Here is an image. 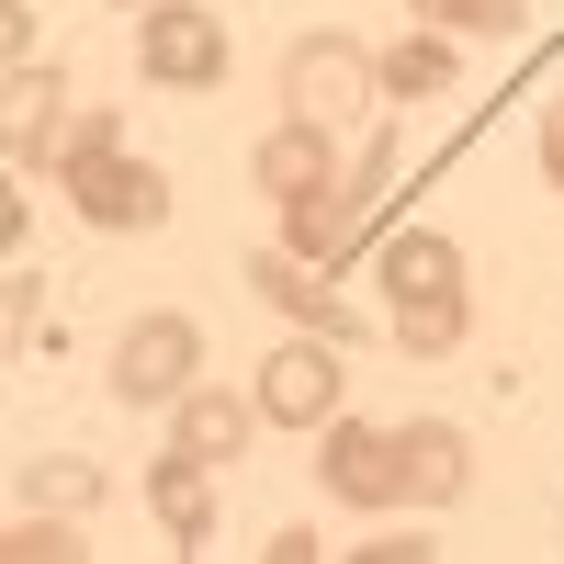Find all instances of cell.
I'll use <instances>...</instances> for the list:
<instances>
[{"label":"cell","mask_w":564,"mask_h":564,"mask_svg":"<svg viewBox=\"0 0 564 564\" xmlns=\"http://www.w3.org/2000/svg\"><path fill=\"white\" fill-rule=\"evenodd\" d=\"M238 271H249V294H260L271 316H294V327H316V339H339V350L361 339V316L327 294V271H316V260H294V249H249Z\"/></svg>","instance_id":"cell-7"},{"label":"cell","mask_w":564,"mask_h":564,"mask_svg":"<svg viewBox=\"0 0 564 564\" xmlns=\"http://www.w3.org/2000/svg\"><path fill=\"white\" fill-rule=\"evenodd\" d=\"M102 148H124L113 113H102V102H79V113H68V135H57V170H68V159H102Z\"/></svg>","instance_id":"cell-20"},{"label":"cell","mask_w":564,"mask_h":564,"mask_svg":"<svg viewBox=\"0 0 564 564\" xmlns=\"http://www.w3.org/2000/svg\"><path fill=\"white\" fill-rule=\"evenodd\" d=\"M34 305H45V282L12 260V282H0V316H12V339H23V327H34Z\"/></svg>","instance_id":"cell-22"},{"label":"cell","mask_w":564,"mask_h":564,"mask_svg":"<svg viewBox=\"0 0 564 564\" xmlns=\"http://www.w3.org/2000/svg\"><path fill=\"white\" fill-rule=\"evenodd\" d=\"M193 384H204V327L181 305H148L113 339V406H181Z\"/></svg>","instance_id":"cell-1"},{"label":"cell","mask_w":564,"mask_h":564,"mask_svg":"<svg viewBox=\"0 0 564 564\" xmlns=\"http://www.w3.org/2000/svg\"><path fill=\"white\" fill-rule=\"evenodd\" d=\"M463 327H475V305H463V294H441V305H395V350H406V361H452Z\"/></svg>","instance_id":"cell-17"},{"label":"cell","mask_w":564,"mask_h":564,"mask_svg":"<svg viewBox=\"0 0 564 564\" xmlns=\"http://www.w3.org/2000/svg\"><path fill=\"white\" fill-rule=\"evenodd\" d=\"M452 34H430V23H417V34H395L384 45V57H372V90H395V102H430V90H452Z\"/></svg>","instance_id":"cell-15"},{"label":"cell","mask_w":564,"mask_h":564,"mask_svg":"<svg viewBox=\"0 0 564 564\" xmlns=\"http://www.w3.org/2000/svg\"><path fill=\"white\" fill-rule=\"evenodd\" d=\"M350 238H361V193H350V181H327V193H294V204H282V249H294V260H350Z\"/></svg>","instance_id":"cell-14"},{"label":"cell","mask_w":564,"mask_h":564,"mask_svg":"<svg viewBox=\"0 0 564 564\" xmlns=\"http://www.w3.org/2000/svg\"><path fill=\"white\" fill-rule=\"evenodd\" d=\"M395 452H406V508H452L475 486V441L452 417H395Z\"/></svg>","instance_id":"cell-10"},{"label":"cell","mask_w":564,"mask_h":564,"mask_svg":"<svg viewBox=\"0 0 564 564\" xmlns=\"http://www.w3.org/2000/svg\"><path fill=\"white\" fill-rule=\"evenodd\" d=\"M90 542H79V508H12V564H79Z\"/></svg>","instance_id":"cell-18"},{"label":"cell","mask_w":564,"mask_h":564,"mask_svg":"<svg viewBox=\"0 0 564 564\" xmlns=\"http://www.w3.org/2000/svg\"><path fill=\"white\" fill-rule=\"evenodd\" d=\"M542 170L564 181V90H553V102H542Z\"/></svg>","instance_id":"cell-24"},{"label":"cell","mask_w":564,"mask_h":564,"mask_svg":"<svg viewBox=\"0 0 564 564\" xmlns=\"http://www.w3.org/2000/svg\"><path fill=\"white\" fill-rule=\"evenodd\" d=\"M441 294H463V249L441 238V226L384 238V305H441Z\"/></svg>","instance_id":"cell-13"},{"label":"cell","mask_w":564,"mask_h":564,"mask_svg":"<svg viewBox=\"0 0 564 564\" xmlns=\"http://www.w3.org/2000/svg\"><path fill=\"white\" fill-rule=\"evenodd\" d=\"M350 553H361V564H430L441 542H430V531H384V542H350Z\"/></svg>","instance_id":"cell-21"},{"label":"cell","mask_w":564,"mask_h":564,"mask_svg":"<svg viewBox=\"0 0 564 564\" xmlns=\"http://www.w3.org/2000/svg\"><path fill=\"white\" fill-rule=\"evenodd\" d=\"M249 395H260L271 430H327V417H339V339L294 327V339L260 361V384H249Z\"/></svg>","instance_id":"cell-6"},{"label":"cell","mask_w":564,"mask_h":564,"mask_svg":"<svg viewBox=\"0 0 564 564\" xmlns=\"http://www.w3.org/2000/svg\"><path fill=\"white\" fill-rule=\"evenodd\" d=\"M135 68L159 90H215L226 79V23L204 0H159V12H135Z\"/></svg>","instance_id":"cell-5"},{"label":"cell","mask_w":564,"mask_h":564,"mask_svg":"<svg viewBox=\"0 0 564 564\" xmlns=\"http://www.w3.org/2000/svg\"><path fill=\"white\" fill-rule=\"evenodd\" d=\"M135 12H159V0H135Z\"/></svg>","instance_id":"cell-25"},{"label":"cell","mask_w":564,"mask_h":564,"mask_svg":"<svg viewBox=\"0 0 564 564\" xmlns=\"http://www.w3.org/2000/svg\"><path fill=\"white\" fill-rule=\"evenodd\" d=\"M249 181L271 204H294V193H327V181H339V135L327 124H305V113H282L260 148H249Z\"/></svg>","instance_id":"cell-8"},{"label":"cell","mask_w":564,"mask_h":564,"mask_svg":"<svg viewBox=\"0 0 564 564\" xmlns=\"http://www.w3.org/2000/svg\"><path fill=\"white\" fill-rule=\"evenodd\" d=\"M23 497H34V508H90V497H102V463L45 452V463H23Z\"/></svg>","instance_id":"cell-19"},{"label":"cell","mask_w":564,"mask_h":564,"mask_svg":"<svg viewBox=\"0 0 564 564\" xmlns=\"http://www.w3.org/2000/svg\"><path fill=\"white\" fill-rule=\"evenodd\" d=\"M430 34H486V45H508V34H531V0H406Z\"/></svg>","instance_id":"cell-16"},{"label":"cell","mask_w":564,"mask_h":564,"mask_svg":"<svg viewBox=\"0 0 564 564\" xmlns=\"http://www.w3.org/2000/svg\"><path fill=\"white\" fill-rule=\"evenodd\" d=\"M148 520H159L181 553H204V542H215V463L159 452V463H148Z\"/></svg>","instance_id":"cell-11"},{"label":"cell","mask_w":564,"mask_h":564,"mask_svg":"<svg viewBox=\"0 0 564 564\" xmlns=\"http://www.w3.org/2000/svg\"><path fill=\"white\" fill-rule=\"evenodd\" d=\"M372 102V45L361 34H294V45H282V113H305V124H327V135H339L350 113Z\"/></svg>","instance_id":"cell-3"},{"label":"cell","mask_w":564,"mask_h":564,"mask_svg":"<svg viewBox=\"0 0 564 564\" xmlns=\"http://www.w3.org/2000/svg\"><path fill=\"white\" fill-rule=\"evenodd\" d=\"M260 430V395H226V384H193L170 406V452H193V463H238Z\"/></svg>","instance_id":"cell-12"},{"label":"cell","mask_w":564,"mask_h":564,"mask_svg":"<svg viewBox=\"0 0 564 564\" xmlns=\"http://www.w3.org/2000/svg\"><path fill=\"white\" fill-rule=\"evenodd\" d=\"M68 79L45 68V57H12V170H45L57 181V135H68Z\"/></svg>","instance_id":"cell-9"},{"label":"cell","mask_w":564,"mask_h":564,"mask_svg":"<svg viewBox=\"0 0 564 564\" xmlns=\"http://www.w3.org/2000/svg\"><path fill=\"white\" fill-rule=\"evenodd\" d=\"M68 215L102 226V238H159L170 226V170H148L135 148H102V159H68Z\"/></svg>","instance_id":"cell-2"},{"label":"cell","mask_w":564,"mask_h":564,"mask_svg":"<svg viewBox=\"0 0 564 564\" xmlns=\"http://www.w3.org/2000/svg\"><path fill=\"white\" fill-rule=\"evenodd\" d=\"M316 553H327L316 531H271V542H260V564H316Z\"/></svg>","instance_id":"cell-23"},{"label":"cell","mask_w":564,"mask_h":564,"mask_svg":"<svg viewBox=\"0 0 564 564\" xmlns=\"http://www.w3.org/2000/svg\"><path fill=\"white\" fill-rule=\"evenodd\" d=\"M316 486L361 508V520H384V508H406V452L395 430H372V417H327L316 430Z\"/></svg>","instance_id":"cell-4"}]
</instances>
